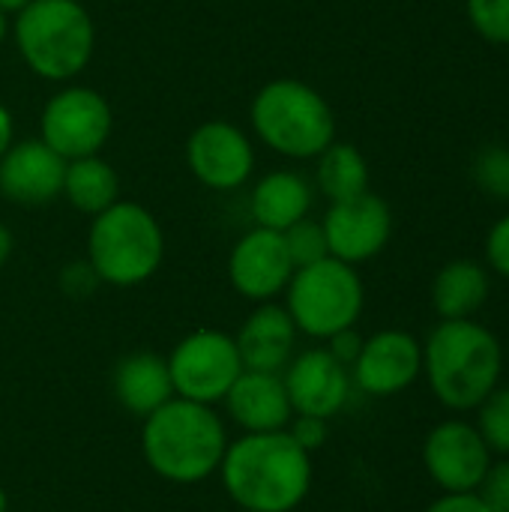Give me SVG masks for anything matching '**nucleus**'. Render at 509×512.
Masks as SVG:
<instances>
[{"label":"nucleus","instance_id":"obj_1","mask_svg":"<svg viewBox=\"0 0 509 512\" xmlns=\"http://www.w3.org/2000/svg\"><path fill=\"white\" fill-rule=\"evenodd\" d=\"M228 498L243 512H294L312 492V453L282 432L228 441L219 465Z\"/></svg>","mask_w":509,"mask_h":512},{"label":"nucleus","instance_id":"obj_2","mask_svg":"<svg viewBox=\"0 0 509 512\" xmlns=\"http://www.w3.org/2000/svg\"><path fill=\"white\" fill-rule=\"evenodd\" d=\"M228 450V432L210 405L171 399L141 426V453L147 468L174 486H198L219 474Z\"/></svg>","mask_w":509,"mask_h":512},{"label":"nucleus","instance_id":"obj_3","mask_svg":"<svg viewBox=\"0 0 509 512\" xmlns=\"http://www.w3.org/2000/svg\"><path fill=\"white\" fill-rule=\"evenodd\" d=\"M501 369V342L474 318L441 321L423 348V372L429 387L450 411L477 408L498 387Z\"/></svg>","mask_w":509,"mask_h":512},{"label":"nucleus","instance_id":"obj_4","mask_svg":"<svg viewBox=\"0 0 509 512\" xmlns=\"http://www.w3.org/2000/svg\"><path fill=\"white\" fill-rule=\"evenodd\" d=\"M15 45L21 60L45 81H69L93 57L96 27L78 0H30L15 12Z\"/></svg>","mask_w":509,"mask_h":512},{"label":"nucleus","instance_id":"obj_5","mask_svg":"<svg viewBox=\"0 0 509 512\" xmlns=\"http://www.w3.org/2000/svg\"><path fill=\"white\" fill-rule=\"evenodd\" d=\"M165 258V234L159 219L138 201H117L93 216L87 234V261L99 282L135 288L156 276Z\"/></svg>","mask_w":509,"mask_h":512},{"label":"nucleus","instance_id":"obj_6","mask_svg":"<svg viewBox=\"0 0 509 512\" xmlns=\"http://www.w3.org/2000/svg\"><path fill=\"white\" fill-rule=\"evenodd\" d=\"M252 126L270 150L288 159H315L336 141L330 102L297 78H276L255 93Z\"/></svg>","mask_w":509,"mask_h":512},{"label":"nucleus","instance_id":"obj_7","mask_svg":"<svg viewBox=\"0 0 509 512\" xmlns=\"http://www.w3.org/2000/svg\"><path fill=\"white\" fill-rule=\"evenodd\" d=\"M366 291L354 264L324 258L309 267H297L285 288V309L297 327L312 339H330L348 330L363 315Z\"/></svg>","mask_w":509,"mask_h":512},{"label":"nucleus","instance_id":"obj_8","mask_svg":"<svg viewBox=\"0 0 509 512\" xmlns=\"http://www.w3.org/2000/svg\"><path fill=\"white\" fill-rule=\"evenodd\" d=\"M165 360H168L174 396L210 408L228 396L231 384L243 372V360L237 354L234 336L210 327L183 336Z\"/></svg>","mask_w":509,"mask_h":512},{"label":"nucleus","instance_id":"obj_9","mask_svg":"<svg viewBox=\"0 0 509 512\" xmlns=\"http://www.w3.org/2000/svg\"><path fill=\"white\" fill-rule=\"evenodd\" d=\"M114 126L108 99L93 87H66L54 93L39 117V138L66 162L96 156Z\"/></svg>","mask_w":509,"mask_h":512},{"label":"nucleus","instance_id":"obj_10","mask_svg":"<svg viewBox=\"0 0 509 512\" xmlns=\"http://www.w3.org/2000/svg\"><path fill=\"white\" fill-rule=\"evenodd\" d=\"M186 165L207 189L231 192L252 177L255 147L240 126L228 120H207L186 141Z\"/></svg>","mask_w":509,"mask_h":512},{"label":"nucleus","instance_id":"obj_11","mask_svg":"<svg viewBox=\"0 0 509 512\" xmlns=\"http://www.w3.org/2000/svg\"><path fill=\"white\" fill-rule=\"evenodd\" d=\"M423 465L444 492L465 495L480 489L486 471L492 468V450L474 426L447 420L429 432L423 444Z\"/></svg>","mask_w":509,"mask_h":512},{"label":"nucleus","instance_id":"obj_12","mask_svg":"<svg viewBox=\"0 0 509 512\" xmlns=\"http://www.w3.org/2000/svg\"><path fill=\"white\" fill-rule=\"evenodd\" d=\"M321 225L327 234L330 258L357 267L384 252L393 234V213L384 198H378L375 192H363L357 198L330 204Z\"/></svg>","mask_w":509,"mask_h":512},{"label":"nucleus","instance_id":"obj_13","mask_svg":"<svg viewBox=\"0 0 509 512\" xmlns=\"http://www.w3.org/2000/svg\"><path fill=\"white\" fill-rule=\"evenodd\" d=\"M291 276H294V261L279 231L255 225L249 234H243L234 243L228 258V279L240 297L255 303H270L273 297L285 294Z\"/></svg>","mask_w":509,"mask_h":512},{"label":"nucleus","instance_id":"obj_14","mask_svg":"<svg viewBox=\"0 0 509 512\" xmlns=\"http://www.w3.org/2000/svg\"><path fill=\"white\" fill-rule=\"evenodd\" d=\"M294 414L303 417H336L351 396V369L342 366L327 348H309L294 354L282 372Z\"/></svg>","mask_w":509,"mask_h":512},{"label":"nucleus","instance_id":"obj_15","mask_svg":"<svg viewBox=\"0 0 509 512\" xmlns=\"http://www.w3.org/2000/svg\"><path fill=\"white\" fill-rule=\"evenodd\" d=\"M423 372V345L405 330H381L363 339L351 366V381L366 396H396Z\"/></svg>","mask_w":509,"mask_h":512},{"label":"nucleus","instance_id":"obj_16","mask_svg":"<svg viewBox=\"0 0 509 512\" xmlns=\"http://www.w3.org/2000/svg\"><path fill=\"white\" fill-rule=\"evenodd\" d=\"M66 159L54 153L42 138L12 141V147L0 156V195L36 207L63 195Z\"/></svg>","mask_w":509,"mask_h":512},{"label":"nucleus","instance_id":"obj_17","mask_svg":"<svg viewBox=\"0 0 509 512\" xmlns=\"http://www.w3.org/2000/svg\"><path fill=\"white\" fill-rule=\"evenodd\" d=\"M231 423L243 429V435L258 432H282L288 429L294 408L285 390L282 375L276 372H249L243 369L240 378L231 384L228 396L222 399Z\"/></svg>","mask_w":509,"mask_h":512},{"label":"nucleus","instance_id":"obj_18","mask_svg":"<svg viewBox=\"0 0 509 512\" xmlns=\"http://www.w3.org/2000/svg\"><path fill=\"white\" fill-rule=\"evenodd\" d=\"M234 342H237L243 369L282 375L294 357L297 327H294L288 309L270 300V303H258V309L240 324Z\"/></svg>","mask_w":509,"mask_h":512},{"label":"nucleus","instance_id":"obj_19","mask_svg":"<svg viewBox=\"0 0 509 512\" xmlns=\"http://www.w3.org/2000/svg\"><path fill=\"white\" fill-rule=\"evenodd\" d=\"M111 390H114V399L123 411H129L141 420L150 417L153 411H159L165 402L174 399L168 360L153 354V351L126 354L114 366Z\"/></svg>","mask_w":509,"mask_h":512},{"label":"nucleus","instance_id":"obj_20","mask_svg":"<svg viewBox=\"0 0 509 512\" xmlns=\"http://www.w3.org/2000/svg\"><path fill=\"white\" fill-rule=\"evenodd\" d=\"M249 207L258 228H270L282 234L285 228L309 216L312 186L297 171H273L258 180Z\"/></svg>","mask_w":509,"mask_h":512},{"label":"nucleus","instance_id":"obj_21","mask_svg":"<svg viewBox=\"0 0 509 512\" xmlns=\"http://www.w3.org/2000/svg\"><path fill=\"white\" fill-rule=\"evenodd\" d=\"M489 291V270L477 261L459 258L438 270L432 282V306L441 315V321H465L486 306Z\"/></svg>","mask_w":509,"mask_h":512},{"label":"nucleus","instance_id":"obj_22","mask_svg":"<svg viewBox=\"0 0 509 512\" xmlns=\"http://www.w3.org/2000/svg\"><path fill=\"white\" fill-rule=\"evenodd\" d=\"M63 198L87 216H99L111 204L120 201V177L111 162L99 153L66 162L63 174Z\"/></svg>","mask_w":509,"mask_h":512},{"label":"nucleus","instance_id":"obj_23","mask_svg":"<svg viewBox=\"0 0 509 512\" xmlns=\"http://www.w3.org/2000/svg\"><path fill=\"white\" fill-rule=\"evenodd\" d=\"M318 159V189L324 192V198H330V204L357 198L363 192H369V162L366 156L348 144V141H333Z\"/></svg>","mask_w":509,"mask_h":512},{"label":"nucleus","instance_id":"obj_24","mask_svg":"<svg viewBox=\"0 0 509 512\" xmlns=\"http://www.w3.org/2000/svg\"><path fill=\"white\" fill-rule=\"evenodd\" d=\"M282 240H285V249H288V255L294 261V270L330 258V246H327L324 225L315 222V219H309V216L300 219V222H294L291 228H285L282 231Z\"/></svg>","mask_w":509,"mask_h":512},{"label":"nucleus","instance_id":"obj_25","mask_svg":"<svg viewBox=\"0 0 509 512\" xmlns=\"http://www.w3.org/2000/svg\"><path fill=\"white\" fill-rule=\"evenodd\" d=\"M480 438L492 453L509 456V387L507 390H492L480 405Z\"/></svg>","mask_w":509,"mask_h":512},{"label":"nucleus","instance_id":"obj_26","mask_svg":"<svg viewBox=\"0 0 509 512\" xmlns=\"http://www.w3.org/2000/svg\"><path fill=\"white\" fill-rule=\"evenodd\" d=\"M474 180L492 198H509V147L489 144L474 159Z\"/></svg>","mask_w":509,"mask_h":512},{"label":"nucleus","instance_id":"obj_27","mask_svg":"<svg viewBox=\"0 0 509 512\" xmlns=\"http://www.w3.org/2000/svg\"><path fill=\"white\" fill-rule=\"evenodd\" d=\"M468 18L486 42L509 45V0H468Z\"/></svg>","mask_w":509,"mask_h":512},{"label":"nucleus","instance_id":"obj_28","mask_svg":"<svg viewBox=\"0 0 509 512\" xmlns=\"http://www.w3.org/2000/svg\"><path fill=\"white\" fill-rule=\"evenodd\" d=\"M477 498L489 507V512H509V459L486 471Z\"/></svg>","mask_w":509,"mask_h":512},{"label":"nucleus","instance_id":"obj_29","mask_svg":"<svg viewBox=\"0 0 509 512\" xmlns=\"http://www.w3.org/2000/svg\"><path fill=\"white\" fill-rule=\"evenodd\" d=\"M285 432H288V435L294 438V444H300L306 453L321 450V447L327 444V438H330L327 420H321V417H303V414H294Z\"/></svg>","mask_w":509,"mask_h":512},{"label":"nucleus","instance_id":"obj_30","mask_svg":"<svg viewBox=\"0 0 509 512\" xmlns=\"http://www.w3.org/2000/svg\"><path fill=\"white\" fill-rule=\"evenodd\" d=\"M96 285H99V276H96V270L90 267V261H72V264H66L63 273H60V288H63V294L72 297V300L90 297Z\"/></svg>","mask_w":509,"mask_h":512},{"label":"nucleus","instance_id":"obj_31","mask_svg":"<svg viewBox=\"0 0 509 512\" xmlns=\"http://www.w3.org/2000/svg\"><path fill=\"white\" fill-rule=\"evenodd\" d=\"M486 261L498 276L509 279V213L492 225L486 237Z\"/></svg>","mask_w":509,"mask_h":512},{"label":"nucleus","instance_id":"obj_32","mask_svg":"<svg viewBox=\"0 0 509 512\" xmlns=\"http://www.w3.org/2000/svg\"><path fill=\"white\" fill-rule=\"evenodd\" d=\"M360 348H363V336L354 330V327H348V330H339L336 336H330L327 339V351L342 363V366H354V360L360 357Z\"/></svg>","mask_w":509,"mask_h":512},{"label":"nucleus","instance_id":"obj_33","mask_svg":"<svg viewBox=\"0 0 509 512\" xmlns=\"http://www.w3.org/2000/svg\"><path fill=\"white\" fill-rule=\"evenodd\" d=\"M426 512H489V507L474 495V492H465V495H444L438 498Z\"/></svg>","mask_w":509,"mask_h":512},{"label":"nucleus","instance_id":"obj_34","mask_svg":"<svg viewBox=\"0 0 509 512\" xmlns=\"http://www.w3.org/2000/svg\"><path fill=\"white\" fill-rule=\"evenodd\" d=\"M15 141V123H12V114L6 105H0V156L12 147Z\"/></svg>","mask_w":509,"mask_h":512},{"label":"nucleus","instance_id":"obj_35","mask_svg":"<svg viewBox=\"0 0 509 512\" xmlns=\"http://www.w3.org/2000/svg\"><path fill=\"white\" fill-rule=\"evenodd\" d=\"M12 249H15L12 231L0 222V270H3V267H6V261L12 258Z\"/></svg>","mask_w":509,"mask_h":512},{"label":"nucleus","instance_id":"obj_36","mask_svg":"<svg viewBox=\"0 0 509 512\" xmlns=\"http://www.w3.org/2000/svg\"><path fill=\"white\" fill-rule=\"evenodd\" d=\"M30 0H0V9L3 12H21Z\"/></svg>","mask_w":509,"mask_h":512},{"label":"nucleus","instance_id":"obj_37","mask_svg":"<svg viewBox=\"0 0 509 512\" xmlns=\"http://www.w3.org/2000/svg\"><path fill=\"white\" fill-rule=\"evenodd\" d=\"M3 39H6V12L0 9V45H3Z\"/></svg>","mask_w":509,"mask_h":512},{"label":"nucleus","instance_id":"obj_38","mask_svg":"<svg viewBox=\"0 0 509 512\" xmlns=\"http://www.w3.org/2000/svg\"><path fill=\"white\" fill-rule=\"evenodd\" d=\"M0 512H9V498H6V489L0 486Z\"/></svg>","mask_w":509,"mask_h":512},{"label":"nucleus","instance_id":"obj_39","mask_svg":"<svg viewBox=\"0 0 509 512\" xmlns=\"http://www.w3.org/2000/svg\"><path fill=\"white\" fill-rule=\"evenodd\" d=\"M240 512H243V510H240Z\"/></svg>","mask_w":509,"mask_h":512}]
</instances>
